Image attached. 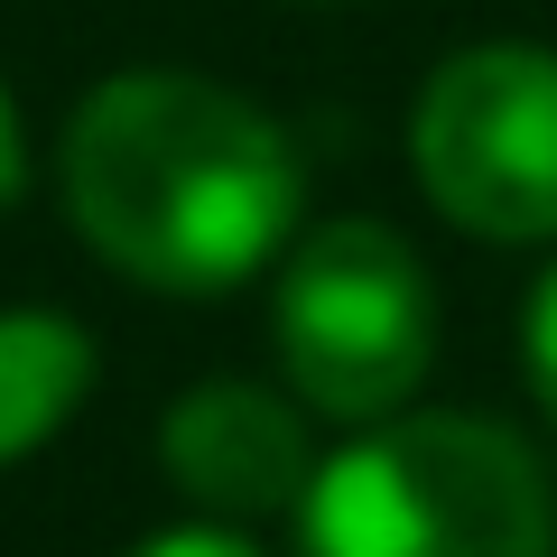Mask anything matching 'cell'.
I'll return each mask as SVG.
<instances>
[{
    "label": "cell",
    "mask_w": 557,
    "mask_h": 557,
    "mask_svg": "<svg viewBox=\"0 0 557 557\" xmlns=\"http://www.w3.org/2000/svg\"><path fill=\"white\" fill-rule=\"evenodd\" d=\"M84 381H94V344L65 317H38V307L0 317V465L57 437L75 418Z\"/></svg>",
    "instance_id": "8992f818"
},
{
    "label": "cell",
    "mask_w": 557,
    "mask_h": 557,
    "mask_svg": "<svg viewBox=\"0 0 557 557\" xmlns=\"http://www.w3.org/2000/svg\"><path fill=\"white\" fill-rule=\"evenodd\" d=\"M20 177H28V159H20V121H10V94H0V205L20 196Z\"/></svg>",
    "instance_id": "9c48e42d"
},
{
    "label": "cell",
    "mask_w": 557,
    "mask_h": 557,
    "mask_svg": "<svg viewBox=\"0 0 557 557\" xmlns=\"http://www.w3.org/2000/svg\"><path fill=\"white\" fill-rule=\"evenodd\" d=\"M159 456L177 474V493H196L205 511H233V520L288 511L317 483L298 409L270 399L260 381H205V391H186L159 428Z\"/></svg>",
    "instance_id": "5b68a950"
},
{
    "label": "cell",
    "mask_w": 557,
    "mask_h": 557,
    "mask_svg": "<svg viewBox=\"0 0 557 557\" xmlns=\"http://www.w3.org/2000/svg\"><path fill=\"white\" fill-rule=\"evenodd\" d=\"M530 391L548 399V418H557V270L539 278V298H530Z\"/></svg>",
    "instance_id": "52a82bcc"
},
{
    "label": "cell",
    "mask_w": 557,
    "mask_h": 557,
    "mask_svg": "<svg viewBox=\"0 0 557 557\" xmlns=\"http://www.w3.org/2000/svg\"><path fill=\"white\" fill-rule=\"evenodd\" d=\"M131 557H260V548L233 539V530H159L149 548H131Z\"/></svg>",
    "instance_id": "ba28073f"
},
{
    "label": "cell",
    "mask_w": 557,
    "mask_h": 557,
    "mask_svg": "<svg viewBox=\"0 0 557 557\" xmlns=\"http://www.w3.org/2000/svg\"><path fill=\"white\" fill-rule=\"evenodd\" d=\"M418 186L446 223L483 242L557 233V57L548 47H465L428 75L409 121Z\"/></svg>",
    "instance_id": "277c9868"
},
{
    "label": "cell",
    "mask_w": 557,
    "mask_h": 557,
    "mask_svg": "<svg viewBox=\"0 0 557 557\" xmlns=\"http://www.w3.org/2000/svg\"><path fill=\"white\" fill-rule=\"evenodd\" d=\"M437 288L391 223H325L278 278V362L325 418H391L428 381Z\"/></svg>",
    "instance_id": "3957f363"
},
{
    "label": "cell",
    "mask_w": 557,
    "mask_h": 557,
    "mask_svg": "<svg viewBox=\"0 0 557 557\" xmlns=\"http://www.w3.org/2000/svg\"><path fill=\"white\" fill-rule=\"evenodd\" d=\"M557 502L539 456L493 418H391L317 465L298 557H548Z\"/></svg>",
    "instance_id": "7a4b0ae2"
},
{
    "label": "cell",
    "mask_w": 557,
    "mask_h": 557,
    "mask_svg": "<svg viewBox=\"0 0 557 557\" xmlns=\"http://www.w3.org/2000/svg\"><path fill=\"white\" fill-rule=\"evenodd\" d=\"M65 214L139 288H233L298 223V149L205 75H112L65 121Z\"/></svg>",
    "instance_id": "6da1fadb"
}]
</instances>
